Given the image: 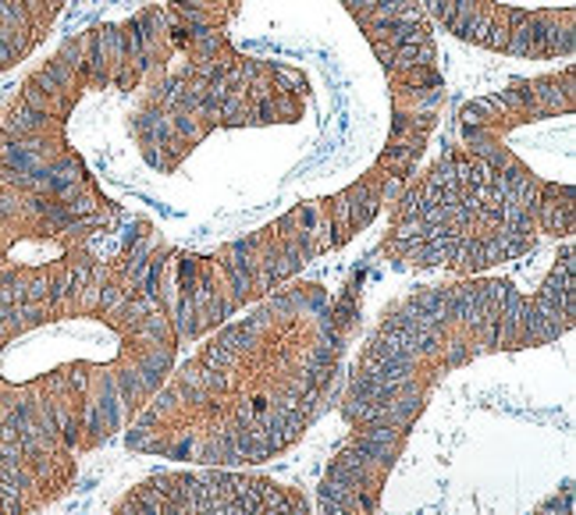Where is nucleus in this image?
<instances>
[{"label":"nucleus","mask_w":576,"mask_h":515,"mask_svg":"<svg viewBox=\"0 0 576 515\" xmlns=\"http://www.w3.org/2000/svg\"><path fill=\"white\" fill-rule=\"evenodd\" d=\"M460 143L442 150L402 185L388 210L381 256L399 270H484L537 253L541 238L576 231L573 182H558L523 157L502 132L460 111Z\"/></svg>","instance_id":"obj_4"},{"label":"nucleus","mask_w":576,"mask_h":515,"mask_svg":"<svg viewBox=\"0 0 576 515\" xmlns=\"http://www.w3.org/2000/svg\"><path fill=\"white\" fill-rule=\"evenodd\" d=\"M172 61V29L164 4H146L122 22L90 25L64 40L0 111V182L50 196L79 214L122 210L82 161L68 125L86 93L135 90Z\"/></svg>","instance_id":"obj_5"},{"label":"nucleus","mask_w":576,"mask_h":515,"mask_svg":"<svg viewBox=\"0 0 576 515\" xmlns=\"http://www.w3.org/2000/svg\"><path fill=\"white\" fill-rule=\"evenodd\" d=\"M111 515H313L310 497L267 473L172 470L132 484Z\"/></svg>","instance_id":"obj_7"},{"label":"nucleus","mask_w":576,"mask_h":515,"mask_svg":"<svg viewBox=\"0 0 576 515\" xmlns=\"http://www.w3.org/2000/svg\"><path fill=\"white\" fill-rule=\"evenodd\" d=\"M72 0H0V75L25 61Z\"/></svg>","instance_id":"obj_8"},{"label":"nucleus","mask_w":576,"mask_h":515,"mask_svg":"<svg viewBox=\"0 0 576 515\" xmlns=\"http://www.w3.org/2000/svg\"><path fill=\"white\" fill-rule=\"evenodd\" d=\"M576 320V260L566 243L548 278L520 291L505 278H460L405 296L384 313L349 373L342 416L360 426H410L449 373L484 356L552 346Z\"/></svg>","instance_id":"obj_3"},{"label":"nucleus","mask_w":576,"mask_h":515,"mask_svg":"<svg viewBox=\"0 0 576 515\" xmlns=\"http://www.w3.org/2000/svg\"><path fill=\"white\" fill-rule=\"evenodd\" d=\"M175 246L157 228L40 270L0 274V515L75 487L82 455L125 434L178 359Z\"/></svg>","instance_id":"obj_1"},{"label":"nucleus","mask_w":576,"mask_h":515,"mask_svg":"<svg viewBox=\"0 0 576 515\" xmlns=\"http://www.w3.org/2000/svg\"><path fill=\"white\" fill-rule=\"evenodd\" d=\"M307 79L296 68L228 50L225 58L167 64L150 79L128 117V135L140 157L175 175L178 164L214 132L296 125L307 114Z\"/></svg>","instance_id":"obj_6"},{"label":"nucleus","mask_w":576,"mask_h":515,"mask_svg":"<svg viewBox=\"0 0 576 515\" xmlns=\"http://www.w3.org/2000/svg\"><path fill=\"white\" fill-rule=\"evenodd\" d=\"M356 323L360 285L270 291L172 367L128 423L125 449L214 470L285 455L331 409Z\"/></svg>","instance_id":"obj_2"}]
</instances>
